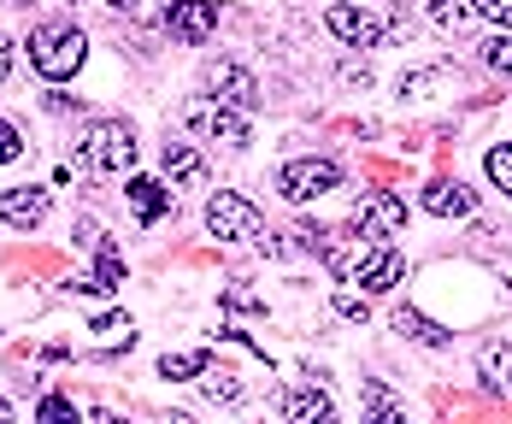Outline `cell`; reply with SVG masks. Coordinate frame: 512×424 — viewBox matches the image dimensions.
Listing matches in <instances>:
<instances>
[{
	"instance_id": "cell-1",
	"label": "cell",
	"mask_w": 512,
	"mask_h": 424,
	"mask_svg": "<svg viewBox=\"0 0 512 424\" xmlns=\"http://www.w3.org/2000/svg\"><path fill=\"white\" fill-rule=\"evenodd\" d=\"M324 260L342 283H359L365 295H383V289H395L407 277V260L389 242H371V236H354L348 248H324Z\"/></svg>"
},
{
	"instance_id": "cell-2",
	"label": "cell",
	"mask_w": 512,
	"mask_h": 424,
	"mask_svg": "<svg viewBox=\"0 0 512 424\" xmlns=\"http://www.w3.org/2000/svg\"><path fill=\"white\" fill-rule=\"evenodd\" d=\"M83 30L77 24H36L30 30V65L48 77V83H65V77H77V65H83Z\"/></svg>"
},
{
	"instance_id": "cell-3",
	"label": "cell",
	"mask_w": 512,
	"mask_h": 424,
	"mask_svg": "<svg viewBox=\"0 0 512 424\" xmlns=\"http://www.w3.org/2000/svg\"><path fill=\"white\" fill-rule=\"evenodd\" d=\"M83 165H95V171H130V165H136V136H130V124L95 118V124L83 130Z\"/></svg>"
},
{
	"instance_id": "cell-4",
	"label": "cell",
	"mask_w": 512,
	"mask_h": 424,
	"mask_svg": "<svg viewBox=\"0 0 512 424\" xmlns=\"http://www.w3.org/2000/svg\"><path fill=\"white\" fill-rule=\"evenodd\" d=\"M206 230L218 236V242H248L265 230V218H259L254 201H242L236 189H218L212 201H206Z\"/></svg>"
},
{
	"instance_id": "cell-5",
	"label": "cell",
	"mask_w": 512,
	"mask_h": 424,
	"mask_svg": "<svg viewBox=\"0 0 512 424\" xmlns=\"http://www.w3.org/2000/svg\"><path fill=\"white\" fill-rule=\"evenodd\" d=\"M354 230H359V236H371V242L401 236V230H407V201H401V195H389V189L359 195V201H354Z\"/></svg>"
},
{
	"instance_id": "cell-6",
	"label": "cell",
	"mask_w": 512,
	"mask_h": 424,
	"mask_svg": "<svg viewBox=\"0 0 512 424\" xmlns=\"http://www.w3.org/2000/svg\"><path fill=\"white\" fill-rule=\"evenodd\" d=\"M183 124L201 136V142H224V148H248V118L230 112L224 101H195L183 112Z\"/></svg>"
},
{
	"instance_id": "cell-7",
	"label": "cell",
	"mask_w": 512,
	"mask_h": 424,
	"mask_svg": "<svg viewBox=\"0 0 512 424\" xmlns=\"http://www.w3.org/2000/svg\"><path fill=\"white\" fill-rule=\"evenodd\" d=\"M342 183V171H336V159H289L283 165V177H277V189H283V201H318V195H330Z\"/></svg>"
},
{
	"instance_id": "cell-8",
	"label": "cell",
	"mask_w": 512,
	"mask_h": 424,
	"mask_svg": "<svg viewBox=\"0 0 512 424\" xmlns=\"http://www.w3.org/2000/svg\"><path fill=\"white\" fill-rule=\"evenodd\" d=\"M324 24H330V36H336V42H348V48H377V42L389 36V24H383V18H371L365 6H330V12H324Z\"/></svg>"
},
{
	"instance_id": "cell-9",
	"label": "cell",
	"mask_w": 512,
	"mask_h": 424,
	"mask_svg": "<svg viewBox=\"0 0 512 424\" xmlns=\"http://www.w3.org/2000/svg\"><path fill=\"white\" fill-rule=\"evenodd\" d=\"M165 30H171L177 42L201 48L206 36L218 30V0H171V12H165Z\"/></svg>"
},
{
	"instance_id": "cell-10",
	"label": "cell",
	"mask_w": 512,
	"mask_h": 424,
	"mask_svg": "<svg viewBox=\"0 0 512 424\" xmlns=\"http://www.w3.org/2000/svg\"><path fill=\"white\" fill-rule=\"evenodd\" d=\"M206 89H212V101H224V106H259V83L248 65H212Z\"/></svg>"
},
{
	"instance_id": "cell-11",
	"label": "cell",
	"mask_w": 512,
	"mask_h": 424,
	"mask_svg": "<svg viewBox=\"0 0 512 424\" xmlns=\"http://www.w3.org/2000/svg\"><path fill=\"white\" fill-rule=\"evenodd\" d=\"M48 207H53L48 189H6V195H0V218H6L12 230H36V224L48 218Z\"/></svg>"
},
{
	"instance_id": "cell-12",
	"label": "cell",
	"mask_w": 512,
	"mask_h": 424,
	"mask_svg": "<svg viewBox=\"0 0 512 424\" xmlns=\"http://www.w3.org/2000/svg\"><path fill=\"white\" fill-rule=\"evenodd\" d=\"M159 165H165V177H171V183H183V189H201V183H206V159L195 154L189 142H165Z\"/></svg>"
},
{
	"instance_id": "cell-13",
	"label": "cell",
	"mask_w": 512,
	"mask_h": 424,
	"mask_svg": "<svg viewBox=\"0 0 512 424\" xmlns=\"http://www.w3.org/2000/svg\"><path fill=\"white\" fill-rule=\"evenodd\" d=\"M424 212H436V218H471L477 212V195L465 183H430L424 189Z\"/></svg>"
},
{
	"instance_id": "cell-14",
	"label": "cell",
	"mask_w": 512,
	"mask_h": 424,
	"mask_svg": "<svg viewBox=\"0 0 512 424\" xmlns=\"http://www.w3.org/2000/svg\"><path fill=\"white\" fill-rule=\"evenodd\" d=\"M283 413H289L295 424L336 419V407H330V395H324V389H289V395H283Z\"/></svg>"
},
{
	"instance_id": "cell-15",
	"label": "cell",
	"mask_w": 512,
	"mask_h": 424,
	"mask_svg": "<svg viewBox=\"0 0 512 424\" xmlns=\"http://www.w3.org/2000/svg\"><path fill=\"white\" fill-rule=\"evenodd\" d=\"M477 371H483L489 389H512V348L507 342H483L477 348Z\"/></svg>"
},
{
	"instance_id": "cell-16",
	"label": "cell",
	"mask_w": 512,
	"mask_h": 424,
	"mask_svg": "<svg viewBox=\"0 0 512 424\" xmlns=\"http://www.w3.org/2000/svg\"><path fill=\"white\" fill-rule=\"evenodd\" d=\"M395 330H401V336H412V342H424V348H448V342H454L436 318L412 313V307H401V313H395Z\"/></svg>"
},
{
	"instance_id": "cell-17",
	"label": "cell",
	"mask_w": 512,
	"mask_h": 424,
	"mask_svg": "<svg viewBox=\"0 0 512 424\" xmlns=\"http://www.w3.org/2000/svg\"><path fill=\"white\" fill-rule=\"evenodd\" d=\"M124 195L136 201V218H142V224H154L159 212L171 207V189H159L154 177H130V189H124Z\"/></svg>"
},
{
	"instance_id": "cell-18",
	"label": "cell",
	"mask_w": 512,
	"mask_h": 424,
	"mask_svg": "<svg viewBox=\"0 0 512 424\" xmlns=\"http://www.w3.org/2000/svg\"><path fill=\"white\" fill-rule=\"evenodd\" d=\"M424 6H430V24H436V30H448V36L471 30V18H477V12H471V0H424Z\"/></svg>"
},
{
	"instance_id": "cell-19",
	"label": "cell",
	"mask_w": 512,
	"mask_h": 424,
	"mask_svg": "<svg viewBox=\"0 0 512 424\" xmlns=\"http://www.w3.org/2000/svg\"><path fill=\"white\" fill-rule=\"evenodd\" d=\"M206 366H212V354H206V348H189V354H165V360H159V377L189 383V377H201Z\"/></svg>"
},
{
	"instance_id": "cell-20",
	"label": "cell",
	"mask_w": 512,
	"mask_h": 424,
	"mask_svg": "<svg viewBox=\"0 0 512 424\" xmlns=\"http://www.w3.org/2000/svg\"><path fill=\"white\" fill-rule=\"evenodd\" d=\"M483 171H489V183H495L501 195H512V142L489 148V154H483Z\"/></svg>"
},
{
	"instance_id": "cell-21",
	"label": "cell",
	"mask_w": 512,
	"mask_h": 424,
	"mask_svg": "<svg viewBox=\"0 0 512 424\" xmlns=\"http://www.w3.org/2000/svg\"><path fill=\"white\" fill-rule=\"evenodd\" d=\"M201 377H206V401H224V407H236V401H242V383H236L230 371H212V366H206Z\"/></svg>"
},
{
	"instance_id": "cell-22",
	"label": "cell",
	"mask_w": 512,
	"mask_h": 424,
	"mask_svg": "<svg viewBox=\"0 0 512 424\" xmlns=\"http://www.w3.org/2000/svg\"><path fill=\"white\" fill-rule=\"evenodd\" d=\"M483 65H489V71H501V77H512V36H507V30H501L495 42H483Z\"/></svg>"
},
{
	"instance_id": "cell-23",
	"label": "cell",
	"mask_w": 512,
	"mask_h": 424,
	"mask_svg": "<svg viewBox=\"0 0 512 424\" xmlns=\"http://www.w3.org/2000/svg\"><path fill=\"white\" fill-rule=\"evenodd\" d=\"M336 313L348 324H365L371 318V295H354V289H336Z\"/></svg>"
},
{
	"instance_id": "cell-24",
	"label": "cell",
	"mask_w": 512,
	"mask_h": 424,
	"mask_svg": "<svg viewBox=\"0 0 512 424\" xmlns=\"http://www.w3.org/2000/svg\"><path fill=\"white\" fill-rule=\"evenodd\" d=\"M471 12L489 18V24H501V30H512V0H471Z\"/></svg>"
},
{
	"instance_id": "cell-25",
	"label": "cell",
	"mask_w": 512,
	"mask_h": 424,
	"mask_svg": "<svg viewBox=\"0 0 512 424\" xmlns=\"http://www.w3.org/2000/svg\"><path fill=\"white\" fill-rule=\"evenodd\" d=\"M224 307L230 313H265V301H259L254 289H224Z\"/></svg>"
},
{
	"instance_id": "cell-26",
	"label": "cell",
	"mask_w": 512,
	"mask_h": 424,
	"mask_svg": "<svg viewBox=\"0 0 512 424\" xmlns=\"http://www.w3.org/2000/svg\"><path fill=\"white\" fill-rule=\"evenodd\" d=\"M12 159H24V136L0 118V165H12Z\"/></svg>"
},
{
	"instance_id": "cell-27",
	"label": "cell",
	"mask_w": 512,
	"mask_h": 424,
	"mask_svg": "<svg viewBox=\"0 0 512 424\" xmlns=\"http://www.w3.org/2000/svg\"><path fill=\"white\" fill-rule=\"evenodd\" d=\"M365 401H371V413H377V419H383V424H395V419H401V407H395V401H389V395H383L377 383L365 389Z\"/></svg>"
},
{
	"instance_id": "cell-28",
	"label": "cell",
	"mask_w": 512,
	"mask_h": 424,
	"mask_svg": "<svg viewBox=\"0 0 512 424\" xmlns=\"http://www.w3.org/2000/svg\"><path fill=\"white\" fill-rule=\"evenodd\" d=\"M36 419H77V407H71V401H59V395H48V401L36 407Z\"/></svg>"
},
{
	"instance_id": "cell-29",
	"label": "cell",
	"mask_w": 512,
	"mask_h": 424,
	"mask_svg": "<svg viewBox=\"0 0 512 424\" xmlns=\"http://www.w3.org/2000/svg\"><path fill=\"white\" fill-rule=\"evenodd\" d=\"M89 330H101V336H112V330H130V318H118V313H101Z\"/></svg>"
},
{
	"instance_id": "cell-30",
	"label": "cell",
	"mask_w": 512,
	"mask_h": 424,
	"mask_svg": "<svg viewBox=\"0 0 512 424\" xmlns=\"http://www.w3.org/2000/svg\"><path fill=\"white\" fill-rule=\"evenodd\" d=\"M6 77H12V42L0 36V83H6Z\"/></svg>"
},
{
	"instance_id": "cell-31",
	"label": "cell",
	"mask_w": 512,
	"mask_h": 424,
	"mask_svg": "<svg viewBox=\"0 0 512 424\" xmlns=\"http://www.w3.org/2000/svg\"><path fill=\"white\" fill-rule=\"evenodd\" d=\"M106 6H118V12H136V6H142V0H106Z\"/></svg>"
},
{
	"instance_id": "cell-32",
	"label": "cell",
	"mask_w": 512,
	"mask_h": 424,
	"mask_svg": "<svg viewBox=\"0 0 512 424\" xmlns=\"http://www.w3.org/2000/svg\"><path fill=\"white\" fill-rule=\"evenodd\" d=\"M6 419H12V407H6V401H0V424H6Z\"/></svg>"
},
{
	"instance_id": "cell-33",
	"label": "cell",
	"mask_w": 512,
	"mask_h": 424,
	"mask_svg": "<svg viewBox=\"0 0 512 424\" xmlns=\"http://www.w3.org/2000/svg\"><path fill=\"white\" fill-rule=\"evenodd\" d=\"M6 6H30V0H6Z\"/></svg>"
},
{
	"instance_id": "cell-34",
	"label": "cell",
	"mask_w": 512,
	"mask_h": 424,
	"mask_svg": "<svg viewBox=\"0 0 512 424\" xmlns=\"http://www.w3.org/2000/svg\"><path fill=\"white\" fill-rule=\"evenodd\" d=\"M65 6H77V0H65Z\"/></svg>"
}]
</instances>
